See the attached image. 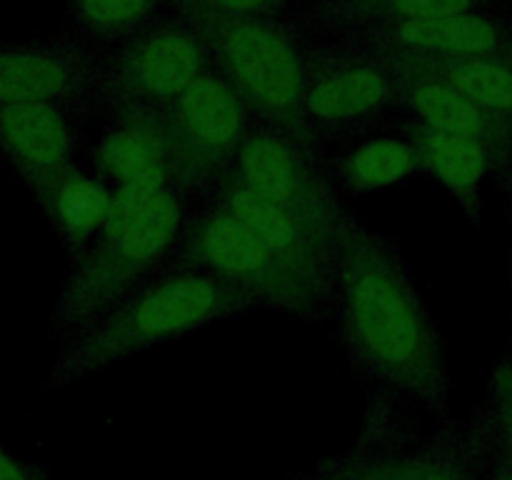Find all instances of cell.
Here are the masks:
<instances>
[{
	"label": "cell",
	"instance_id": "22",
	"mask_svg": "<svg viewBox=\"0 0 512 480\" xmlns=\"http://www.w3.org/2000/svg\"><path fill=\"white\" fill-rule=\"evenodd\" d=\"M488 408L493 425V443L512 468V358H503L488 380Z\"/></svg>",
	"mask_w": 512,
	"mask_h": 480
},
{
	"label": "cell",
	"instance_id": "3",
	"mask_svg": "<svg viewBox=\"0 0 512 480\" xmlns=\"http://www.w3.org/2000/svg\"><path fill=\"white\" fill-rule=\"evenodd\" d=\"M168 8L198 30L213 65L243 95L253 118L315 138L303 113L308 43L293 23L283 15L223 13L200 0H168Z\"/></svg>",
	"mask_w": 512,
	"mask_h": 480
},
{
	"label": "cell",
	"instance_id": "26",
	"mask_svg": "<svg viewBox=\"0 0 512 480\" xmlns=\"http://www.w3.org/2000/svg\"><path fill=\"white\" fill-rule=\"evenodd\" d=\"M348 463V450H343V453L333 455V458L325 460L323 465H318L313 473L298 480H345V475H348Z\"/></svg>",
	"mask_w": 512,
	"mask_h": 480
},
{
	"label": "cell",
	"instance_id": "20",
	"mask_svg": "<svg viewBox=\"0 0 512 480\" xmlns=\"http://www.w3.org/2000/svg\"><path fill=\"white\" fill-rule=\"evenodd\" d=\"M398 55L428 73L438 75L458 93L473 100L485 113L495 115L512 128V58L488 55V58H415V55Z\"/></svg>",
	"mask_w": 512,
	"mask_h": 480
},
{
	"label": "cell",
	"instance_id": "12",
	"mask_svg": "<svg viewBox=\"0 0 512 480\" xmlns=\"http://www.w3.org/2000/svg\"><path fill=\"white\" fill-rule=\"evenodd\" d=\"M388 53L415 58H512V18L495 10H465L438 18L410 20L348 35Z\"/></svg>",
	"mask_w": 512,
	"mask_h": 480
},
{
	"label": "cell",
	"instance_id": "19",
	"mask_svg": "<svg viewBox=\"0 0 512 480\" xmlns=\"http://www.w3.org/2000/svg\"><path fill=\"white\" fill-rule=\"evenodd\" d=\"M163 10L168 0H65V33L108 55Z\"/></svg>",
	"mask_w": 512,
	"mask_h": 480
},
{
	"label": "cell",
	"instance_id": "21",
	"mask_svg": "<svg viewBox=\"0 0 512 480\" xmlns=\"http://www.w3.org/2000/svg\"><path fill=\"white\" fill-rule=\"evenodd\" d=\"M403 403L405 398L385 388H378V393L370 395L363 420H360L358 435H355L353 445L348 448L350 463L345 480H370V463H373L380 443L393 430V425L400 418H405Z\"/></svg>",
	"mask_w": 512,
	"mask_h": 480
},
{
	"label": "cell",
	"instance_id": "2",
	"mask_svg": "<svg viewBox=\"0 0 512 480\" xmlns=\"http://www.w3.org/2000/svg\"><path fill=\"white\" fill-rule=\"evenodd\" d=\"M255 310L233 285L203 270H155L85 328L60 340L43 390H60L143 350Z\"/></svg>",
	"mask_w": 512,
	"mask_h": 480
},
{
	"label": "cell",
	"instance_id": "29",
	"mask_svg": "<svg viewBox=\"0 0 512 480\" xmlns=\"http://www.w3.org/2000/svg\"><path fill=\"white\" fill-rule=\"evenodd\" d=\"M510 293H512V263H510Z\"/></svg>",
	"mask_w": 512,
	"mask_h": 480
},
{
	"label": "cell",
	"instance_id": "17",
	"mask_svg": "<svg viewBox=\"0 0 512 480\" xmlns=\"http://www.w3.org/2000/svg\"><path fill=\"white\" fill-rule=\"evenodd\" d=\"M415 480H488L493 460V425L480 408L468 425L440 423L438 433L413 445Z\"/></svg>",
	"mask_w": 512,
	"mask_h": 480
},
{
	"label": "cell",
	"instance_id": "23",
	"mask_svg": "<svg viewBox=\"0 0 512 480\" xmlns=\"http://www.w3.org/2000/svg\"><path fill=\"white\" fill-rule=\"evenodd\" d=\"M410 438L413 435H410L408 415H405L380 443L370 463V480H415V455Z\"/></svg>",
	"mask_w": 512,
	"mask_h": 480
},
{
	"label": "cell",
	"instance_id": "6",
	"mask_svg": "<svg viewBox=\"0 0 512 480\" xmlns=\"http://www.w3.org/2000/svg\"><path fill=\"white\" fill-rule=\"evenodd\" d=\"M230 173L255 195L295 215L325 243L340 248V230L348 210L320 163L318 140L253 118Z\"/></svg>",
	"mask_w": 512,
	"mask_h": 480
},
{
	"label": "cell",
	"instance_id": "14",
	"mask_svg": "<svg viewBox=\"0 0 512 480\" xmlns=\"http://www.w3.org/2000/svg\"><path fill=\"white\" fill-rule=\"evenodd\" d=\"M75 115L43 103H0V163L28 190L75 165Z\"/></svg>",
	"mask_w": 512,
	"mask_h": 480
},
{
	"label": "cell",
	"instance_id": "15",
	"mask_svg": "<svg viewBox=\"0 0 512 480\" xmlns=\"http://www.w3.org/2000/svg\"><path fill=\"white\" fill-rule=\"evenodd\" d=\"M498 0H305L303 20L325 38H348L370 28L490 10Z\"/></svg>",
	"mask_w": 512,
	"mask_h": 480
},
{
	"label": "cell",
	"instance_id": "1",
	"mask_svg": "<svg viewBox=\"0 0 512 480\" xmlns=\"http://www.w3.org/2000/svg\"><path fill=\"white\" fill-rule=\"evenodd\" d=\"M338 313L348 360L360 375L450 420L443 335L385 235L348 213L338 248Z\"/></svg>",
	"mask_w": 512,
	"mask_h": 480
},
{
	"label": "cell",
	"instance_id": "28",
	"mask_svg": "<svg viewBox=\"0 0 512 480\" xmlns=\"http://www.w3.org/2000/svg\"><path fill=\"white\" fill-rule=\"evenodd\" d=\"M503 178H505V193H508V198H510V203H512V168L503 175Z\"/></svg>",
	"mask_w": 512,
	"mask_h": 480
},
{
	"label": "cell",
	"instance_id": "7",
	"mask_svg": "<svg viewBox=\"0 0 512 480\" xmlns=\"http://www.w3.org/2000/svg\"><path fill=\"white\" fill-rule=\"evenodd\" d=\"M213 65L198 30L173 8L105 55L103 105L113 115H163Z\"/></svg>",
	"mask_w": 512,
	"mask_h": 480
},
{
	"label": "cell",
	"instance_id": "8",
	"mask_svg": "<svg viewBox=\"0 0 512 480\" xmlns=\"http://www.w3.org/2000/svg\"><path fill=\"white\" fill-rule=\"evenodd\" d=\"M393 105H403V75L388 53L350 38L308 43L303 113L315 138L368 123Z\"/></svg>",
	"mask_w": 512,
	"mask_h": 480
},
{
	"label": "cell",
	"instance_id": "13",
	"mask_svg": "<svg viewBox=\"0 0 512 480\" xmlns=\"http://www.w3.org/2000/svg\"><path fill=\"white\" fill-rule=\"evenodd\" d=\"M380 50V48H378ZM388 53V50H383ZM403 75V105L413 110L415 120L443 135L468 140L485 150L493 170L508 173L512 168V128L495 115L465 98L463 93L440 80L438 75L388 53Z\"/></svg>",
	"mask_w": 512,
	"mask_h": 480
},
{
	"label": "cell",
	"instance_id": "24",
	"mask_svg": "<svg viewBox=\"0 0 512 480\" xmlns=\"http://www.w3.org/2000/svg\"><path fill=\"white\" fill-rule=\"evenodd\" d=\"M203 5L223 13L235 15H265V18H280L290 0H200Z\"/></svg>",
	"mask_w": 512,
	"mask_h": 480
},
{
	"label": "cell",
	"instance_id": "10",
	"mask_svg": "<svg viewBox=\"0 0 512 480\" xmlns=\"http://www.w3.org/2000/svg\"><path fill=\"white\" fill-rule=\"evenodd\" d=\"M105 55L63 33L0 43V103H43L85 118L105 110Z\"/></svg>",
	"mask_w": 512,
	"mask_h": 480
},
{
	"label": "cell",
	"instance_id": "25",
	"mask_svg": "<svg viewBox=\"0 0 512 480\" xmlns=\"http://www.w3.org/2000/svg\"><path fill=\"white\" fill-rule=\"evenodd\" d=\"M0 480H55L43 465L30 463L0 445Z\"/></svg>",
	"mask_w": 512,
	"mask_h": 480
},
{
	"label": "cell",
	"instance_id": "18",
	"mask_svg": "<svg viewBox=\"0 0 512 480\" xmlns=\"http://www.w3.org/2000/svg\"><path fill=\"white\" fill-rule=\"evenodd\" d=\"M70 255H78L98 233L110 198L75 165L28 190Z\"/></svg>",
	"mask_w": 512,
	"mask_h": 480
},
{
	"label": "cell",
	"instance_id": "16",
	"mask_svg": "<svg viewBox=\"0 0 512 480\" xmlns=\"http://www.w3.org/2000/svg\"><path fill=\"white\" fill-rule=\"evenodd\" d=\"M405 140H408L413 158L443 180V185L458 200L470 223L480 225V218H483L480 178L493 170L485 150L468 140L438 133L415 118L405 125Z\"/></svg>",
	"mask_w": 512,
	"mask_h": 480
},
{
	"label": "cell",
	"instance_id": "5",
	"mask_svg": "<svg viewBox=\"0 0 512 480\" xmlns=\"http://www.w3.org/2000/svg\"><path fill=\"white\" fill-rule=\"evenodd\" d=\"M198 200L185 218L178 243L158 270H203L248 295L255 308L303 320H323L338 310L275 258L243 220L215 200Z\"/></svg>",
	"mask_w": 512,
	"mask_h": 480
},
{
	"label": "cell",
	"instance_id": "11",
	"mask_svg": "<svg viewBox=\"0 0 512 480\" xmlns=\"http://www.w3.org/2000/svg\"><path fill=\"white\" fill-rule=\"evenodd\" d=\"M203 198L215 200L243 220L265 248L283 260L308 288L338 305V248L325 243L318 233L300 223L295 215L245 188L230 170H225Z\"/></svg>",
	"mask_w": 512,
	"mask_h": 480
},
{
	"label": "cell",
	"instance_id": "4",
	"mask_svg": "<svg viewBox=\"0 0 512 480\" xmlns=\"http://www.w3.org/2000/svg\"><path fill=\"white\" fill-rule=\"evenodd\" d=\"M193 198L173 178L135 215L133 223L110 238H93L73 255L50 313V330L58 340L85 328L165 263L178 243Z\"/></svg>",
	"mask_w": 512,
	"mask_h": 480
},
{
	"label": "cell",
	"instance_id": "9",
	"mask_svg": "<svg viewBox=\"0 0 512 480\" xmlns=\"http://www.w3.org/2000/svg\"><path fill=\"white\" fill-rule=\"evenodd\" d=\"M163 120L173 178L195 198H203L233 165L253 113L230 80L210 65L165 110Z\"/></svg>",
	"mask_w": 512,
	"mask_h": 480
},
{
	"label": "cell",
	"instance_id": "27",
	"mask_svg": "<svg viewBox=\"0 0 512 480\" xmlns=\"http://www.w3.org/2000/svg\"><path fill=\"white\" fill-rule=\"evenodd\" d=\"M488 480H512V468L505 463L503 455L498 453L493 443V460H490V478Z\"/></svg>",
	"mask_w": 512,
	"mask_h": 480
}]
</instances>
